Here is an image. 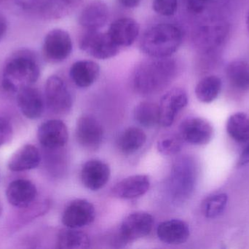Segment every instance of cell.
Instances as JSON below:
<instances>
[{"instance_id": "cell-1", "label": "cell", "mask_w": 249, "mask_h": 249, "mask_svg": "<svg viewBox=\"0 0 249 249\" xmlns=\"http://www.w3.org/2000/svg\"><path fill=\"white\" fill-rule=\"evenodd\" d=\"M178 73L175 58H150L136 66L131 76L133 90L140 95H152L166 88Z\"/></svg>"}, {"instance_id": "cell-2", "label": "cell", "mask_w": 249, "mask_h": 249, "mask_svg": "<svg viewBox=\"0 0 249 249\" xmlns=\"http://www.w3.org/2000/svg\"><path fill=\"white\" fill-rule=\"evenodd\" d=\"M40 76V65L36 56L27 50L17 51L3 67L1 85L7 93L19 91L36 83Z\"/></svg>"}, {"instance_id": "cell-3", "label": "cell", "mask_w": 249, "mask_h": 249, "mask_svg": "<svg viewBox=\"0 0 249 249\" xmlns=\"http://www.w3.org/2000/svg\"><path fill=\"white\" fill-rule=\"evenodd\" d=\"M182 40V31L178 26L171 23H158L144 32L140 48L149 58H166L178 51Z\"/></svg>"}, {"instance_id": "cell-4", "label": "cell", "mask_w": 249, "mask_h": 249, "mask_svg": "<svg viewBox=\"0 0 249 249\" xmlns=\"http://www.w3.org/2000/svg\"><path fill=\"white\" fill-rule=\"evenodd\" d=\"M196 181V165L190 158L177 161L170 176V191L174 198L182 200L193 192Z\"/></svg>"}, {"instance_id": "cell-5", "label": "cell", "mask_w": 249, "mask_h": 249, "mask_svg": "<svg viewBox=\"0 0 249 249\" xmlns=\"http://www.w3.org/2000/svg\"><path fill=\"white\" fill-rule=\"evenodd\" d=\"M79 46L83 52L100 60L113 58L121 51L107 32L99 30L86 31L80 38Z\"/></svg>"}, {"instance_id": "cell-6", "label": "cell", "mask_w": 249, "mask_h": 249, "mask_svg": "<svg viewBox=\"0 0 249 249\" xmlns=\"http://www.w3.org/2000/svg\"><path fill=\"white\" fill-rule=\"evenodd\" d=\"M154 218L146 212H135L128 215L123 222L115 244L125 245L128 243L144 238L152 231Z\"/></svg>"}, {"instance_id": "cell-7", "label": "cell", "mask_w": 249, "mask_h": 249, "mask_svg": "<svg viewBox=\"0 0 249 249\" xmlns=\"http://www.w3.org/2000/svg\"><path fill=\"white\" fill-rule=\"evenodd\" d=\"M45 102L54 114L65 115L71 111L73 99L65 80L58 76H50L45 83Z\"/></svg>"}, {"instance_id": "cell-8", "label": "cell", "mask_w": 249, "mask_h": 249, "mask_svg": "<svg viewBox=\"0 0 249 249\" xmlns=\"http://www.w3.org/2000/svg\"><path fill=\"white\" fill-rule=\"evenodd\" d=\"M72 50V39L69 32L64 29H52L44 39L42 54L45 59L51 64L65 61Z\"/></svg>"}, {"instance_id": "cell-9", "label": "cell", "mask_w": 249, "mask_h": 249, "mask_svg": "<svg viewBox=\"0 0 249 249\" xmlns=\"http://www.w3.org/2000/svg\"><path fill=\"white\" fill-rule=\"evenodd\" d=\"M188 104L187 92L181 88H173L161 98L159 124L164 127L172 125L178 114Z\"/></svg>"}, {"instance_id": "cell-10", "label": "cell", "mask_w": 249, "mask_h": 249, "mask_svg": "<svg viewBox=\"0 0 249 249\" xmlns=\"http://www.w3.org/2000/svg\"><path fill=\"white\" fill-rule=\"evenodd\" d=\"M213 127L208 120L200 117H191L181 122L179 135L184 141L195 145L204 146L212 140Z\"/></svg>"}, {"instance_id": "cell-11", "label": "cell", "mask_w": 249, "mask_h": 249, "mask_svg": "<svg viewBox=\"0 0 249 249\" xmlns=\"http://www.w3.org/2000/svg\"><path fill=\"white\" fill-rule=\"evenodd\" d=\"M96 218V209L90 202L77 199L64 210L62 222L67 228L79 229L90 225Z\"/></svg>"}, {"instance_id": "cell-12", "label": "cell", "mask_w": 249, "mask_h": 249, "mask_svg": "<svg viewBox=\"0 0 249 249\" xmlns=\"http://www.w3.org/2000/svg\"><path fill=\"white\" fill-rule=\"evenodd\" d=\"M75 133L79 144L89 150L99 149L104 138L102 125L91 115L80 117L77 120Z\"/></svg>"}, {"instance_id": "cell-13", "label": "cell", "mask_w": 249, "mask_h": 249, "mask_svg": "<svg viewBox=\"0 0 249 249\" xmlns=\"http://www.w3.org/2000/svg\"><path fill=\"white\" fill-rule=\"evenodd\" d=\"M37 138L45 149L51 150L60 149L68 142V129L65 123L61 120H48L38 128Z\"/></svg>"}, {"instance_id": "cell-14", "label": "cell", "mask_w": 249, "mask_h": 249, "mask_svg": "<svg viewBox=\"0 0 249 249\" xmlns=\"http://www.w3.org/2000/svg\"><path fill=\"white\" fill-rule=\"evenodd\" d=\"M110 175V168L107 164L98 159H91L83 165L80 175L84 187L92 191H97L107 184Z\"/></svg>"}, {"instance_id": "cell-15", "label": "cell", "mask_w": 249, "mask_h": 249, "mask_svg": "<svg viewBox=\"0 0 249 249\" xmlns=\"http://www.w3.org/2000/svg\"><path fill=\"white\" fill-rule=\"evenodd\" d=\"M108 19L107 4L102 0H93L82 9L78 20L80 26L86 31H96L105 26Z\"/></svg>"}, {"instance_id": "cell-16", "label": "cell", "mask_w": 249, "mask_h": 249, "mask_svg": "<svg viewBox=\"0 0 249 249\" xmlns=\"http://www.w3.org/2000/svg\"><path fill=\"white\" fill-rule=\"evenodd\" d=\"M140 32L139 23L131 18H121L112 22L107 33L120 48H127L134 43Z\"/></svg>"}, {"instance_id": "cell-17", "label": "cell", "mask_w": 249, "mask_h": 249, "mask_svg": "<svg viewBox=\"0 0 249 249\" xmlns=\"http://www.w3.org/2000/svg\"><path fill=\"white\" fill-rule=\"evenodd\" d=\"M37 195L36 186L26 179L12 181L6 191V196L10 204L18 209H23L35 203Z\"/></svg>"}, {"instance_id": "cell-18", "label": "cell", "mask_w": 249, "mask_h": 249, "mask_svg": "<svg viewBox=\"0 0 249 249\" xmlns=\"http://www.w3.org/2000/svg\"><path fill=\"white\" fill-rule=\"evenodd\" d=\"M19 109L29 119H37L45 110V100L41 92L33 86H28L17 93Z\"/></svg>"}, {"instance_id": "cell-19", "label": "cell", "mask_w": 249, "mask_h": 249, "mask_svg": "<svg viewBox=\"0 0 249 249\" xmlns=\"http://www.w3.org/2000/svg\"><path fill=\"white\" fill-rule=\"evenodd\" d=\"M150 187L149 178L146 175H134L124 178L112 188V194L117 198L131 200L143 196Z\"/></svg>"}, {"instance_id": "cell-20", "label": "cell", "mask_w": 249, "mask_h": 249, "mask_svg": "<svg viewBox=\"0 0 249 249\" xmlns=\"http://www.w3.org/2000/svg\"><path fill=\"white\" fill-rule=\"evenodd\" d=\"M157 235L162 242L169 245L184 244L190 238L188 225L179 219L165 221L158 225Z\"/></svg>"}, {"instance_id": "cell-21", "label": "cell", "mask_w": 249, "mask_h": 249, "mask_svg": "<svg viewBox=\"0 0 249 249\" xmlns=\"http://www.w3.org/2000/svg\"><path fill=\"white\" fill-rule=\"evenodd\" d=\"M100 66L92 60H80L71 64L70 76L73 83L79 88L90 87L99 78Z\"/></svg>"}, {"instance_id": "cell-22", "label": "cell", "mask_w": 249, "mask_h": 249, "mask_svg": "<svg viewBox=\"0 0 249 249\" xmlns=\"http://www.w3.org/2000/svg\"><path fill=\"white\" fill-rule=\"evenodd\" d=\"M40 161V153L37 148L33 145L26 144L12 155L7 167L13 172H23L37 168Z\"/></svg>"}, {"instance_id": "cell-23", "label": "cell", "mask_w": 249, "mask_h": 249, "mask_svg": "<svg viewBox=\"0 0 249 249\" xmlns=\"http://www.w3.org/2000/svg\"><path fill=\"white\" fill-rule=\"evenodd\" d=\"M90 247V238L83 231L67 228L58 232L56 241L57 249H84Z\"/></svg>"}, {"instance_id": "cell-24", "label": "cell", "mask_w": 249, "mask_h": 249, "mask_svg": "<svg viewBox=\"0 0 249 249\" xmlns=\"http://www.w3.org/2000/svg\"><path fill=\"white\" fill-rule=\"evenodd\" d=\"M226 75L232 87L242 92L249 90V63L244 60L231 61L226 67Z\"/></svg>"}, {"instance_id": "cell-25", "label": "cell", "mask_w": 249, "mask_h": 249, "mask_svg": "<svg viewBox=\"0 0 249 249\" xmlns=\"http://www.w3.org/2000/svg\"><path fill=\"white\" fill-rule=\"evenodd\" d=\"M146 141V135L142 129L129 127L120 135L118 149L124 154H132L139 151Z\"/></svg>"}, {"instance_id": "cell-26", "label": "cell", "mask_w": 249, "mask_h": 249, "mask_svg": "<svg viewBox=\"0 0 249 249\" xmlns=\"http://www.w3.org/2000/svg\"><path fill=\"white\" fill-rule=\"evenodd\" d=\"M226 130L232 140L240 143L249 142V117L243 112L232 114L227 121Z\"/></svg>"}, {"instance_id": "cell-27", "label": "cell", "mask_w": 249, "mask_h": 249, "mask_svg": "<svg viewBox=\"0 0 249 249\" xmlns=\"http://www.w3.org/2000/svg\"><path fill=\"white\" fill-rule=\"evenodd\" d=\"M83 0H44L39 13L48 19H58L67 16Z\"/></svg>"}, {"instance_id": "cell-28", "label": "cell", "mask_w": 249, "mask_h": 249, "mask_svg": "<svg viewBox=\"0 0 249 249\" xmlns=\"http://www.w3.org/2000/svg\"><path fill=\"white\" fill-rule=\"evenodd\" d=\"M222 80L216 76H209L197 83L195 92L196 97L203 103H211L219 96L222 89Z\"/></svg>"}, {"instance_id": "cell-29", "label": "cell", "mask_w": 249, "mask_h": 249, "mask_svg": "<svg viewBox=\"0 0 249 249\" xmlns=\"http://www.w3.org/2000/svg\"><path fill=\"white\" fill-rule=\"evenodd\" d=\"M135 120L142 127L152 128L159 124V105L152 102H140L134 109Z\"/></svg>"}, {"instance_id": "cell-30", "label": "cell", "mask_w": 249, "mask_h": 249, "mask_svg": "<svg viewBox=\"0 0 249 249\" xmlns=\"http://www.w3.org/2000/svg\"><path fill=\"white\" fill-rule=\"evenodd\" d=\"M228 201V196L225 193L209 196L202 202V213L208 219H215L223 213Z\"/></svg>"}, {"instance_id": "cell-31", "label": "cell", "mask_w": 249, "mask_h": 249, "mask_svg": "<svg viewBox=\"0 0 249 249\" xmlns=\"http://www.w3.org/2000/svg\"><path fill=\"white\" fill-rule=\"evenodd\" d=\"M182 141L179 134H165L158 140V150L160 153L166 156L177 154L182 148Z\"/></svg>"}, {"instance_id": "cell-32", "label": "cell", "mask_w": 249, "mask_h": 249, "mask_svg": "<svg viewBox=\"0 0 249 249\" xmlns=\"http://www.w3.org/2000/svg\"><path fill=\"white\" fill-rule=\"evenodd\" d=\"M178 0H153L154 11L162 16H172L178 10Z\"/></svg>"}, {"instance_id": "cell-33", "label": "cell", "mask_w": 249, "mask_h": 249, "mask_svg": "<svg viewBox=\"0 0 249 249\" xmlns=\"http://www.w3.org/2000/svg\"><path fill=\"white\" fill-rule=\"evenodd\" d=\"M13 127L8 120L0 116V147L8 143L13 137Z\"/></svg>"}, {"instance_id": "cell-34", "label": "cell", "mask_w": 249, "mask_h": 249, "mask_svg": "<svg viewBox=\"0 0 249 249\" xmlns=\"http://www.w3.org/2000/svg\"><path fill=\"white\" fill-rule=\"evenodd\" d=\"M184 7L192 14H200L203 13L210 0H183Z\"/></svg>"}, {"instance_id": "cell-35", "label": "cell", "mask_w": 249, "mask_h": 249, "mask_svg": "<svg viewBox=\"0 0 249 249\" xmlns=\"http://www.w3.org/2000/svg\"><path fill=\"white\" fill-rule=\"evenodd\" d=\"M16 4L26 11H39L44 0H15Z\"/></svg>"}, {"instance_id": "cell-36", "label": "cell", "mask_w": 249, "mask_h": 249, "mask_svg": "<svg viewBox=\"0 0 249 249\" xmlns=\"http://www.w3.org/2000/svg\"><path fill=\"white\" fill-rule=\"evenodd\" d=\"M249 163V142L241 153L238 161V166L242 167Z\"/></svg>"}, {"instance_id": "cell-37", "label": "cell", "mask_w": 249, "mask_h": 249, "mask_svg": "<svg viewBox=\"0 0 249 249\" xmlns=\"http://www.w3.org/2000/svg\"><path fill=\"white\" fill-rule=\"evenodd\" d=\"M118 2L125 8H135L140 4L142 0H118Z\"/></svg>"}, {"instance_id": "cell-38", "label": "cell", "mask_w": 249, "mask_h": 249, "mask_svg": "<svg viewBox=\"0 0 249 249\" xmlns=\"http://www.w3.org/2000/svg\"><path fill=\"white\" fill-rule=\"evenodd\" d=\"M7 30V21L3 15L0 14V41L3 39Z\"/></svg>"}, {"instance_id": "cell-39", "label": "cell", "mask_w": 249, "mask_h": 249, "mask_svg": "<svg viewBox=\"0 0 249 249\" xmlns=\"http://www.w3.org/2000/svg\"><path fill=\"white\" fill-rule=\"evenodd\" d=\"M247 30H248V32L249 34V12L248 13V16H247Z\"/></svg>"}, {"instance_id": "cell-40", "label": "cell", "mask_w": 249, "mask_h": 249, "mask_svg": "<svg viewBox=\"0 0 249 249\" xmlns=\"http://www.w3.org/2000/svg\"><path fill=\"white\" fill-rule=\"evenodd\" d=\"M1 213H2V206H1V202H0V216H1Z\"/></svg>"}]
</instances>
